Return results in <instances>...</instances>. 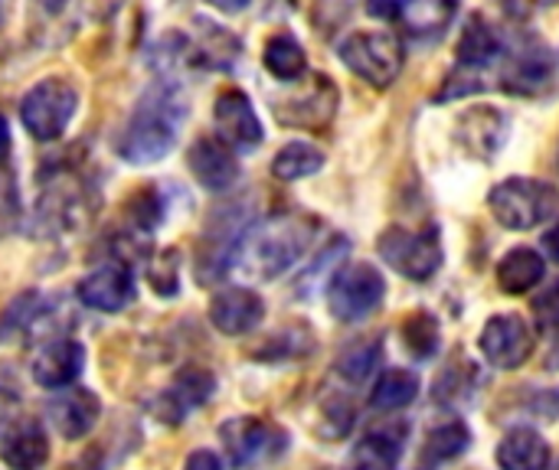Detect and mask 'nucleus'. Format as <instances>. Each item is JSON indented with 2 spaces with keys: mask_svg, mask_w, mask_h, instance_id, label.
Segmentation results:
<instances>
[{
  "mask_svg": "<svg viewBox=\"0 0 559 470\" xmlns=\"http://www.w3.org/2000/svg\"><path fill=\"white\" fill-rule=\"evenodd\" d=\"M318 229L321 222L308 213H278L259 219L242 232L229 268L239 272L246 281L282 278L288 268H295L305 258Z\"/></svg>",
  "mask_w": 559,
  "mask_h": 470,
  "instance_id": "nucleus-1",
  "label": "nucleus"
},
{
  "mask_svg": "<svg viewBox=\"0 0 559 470\" xmlns=\"http://www.w3.org/2000/svg\"><path fill=\"white\" fill-rule=\"evenodd\" d=\"M187 121V101L180 88L167 79L154 82L134 105L124 134L118 141V154L128 164H154L167 157L177 144V134Z\"/></svg>",
  "mask_w": 559,
  "mask_h": 470,
  "instance_id": "nucleus-2",
  "label": "nucleus"
},
{
  "mask_svg": "<svg viewBox=\"0 0 559 470\" xmlns=\"http://www.w3.org/2000/svg\"><path fill=\"white\" fill-rule=\"evenodd\" d=\"M491 216L508 226V229H534L544 226L559 213V190L544 180H527V177H511L498 183L488 196Z\"/></svg>",
  "mask_w": 559,
  "mask_h": 470,
  "instance_id": "nucleus-3",
  "label": "nucleus"
},
{
  "mask_svg": "<svg viewBox=\"0 0 559 470\" xmlns=\"http://www.w3.org/2000/svg\"><path fill=\"white\" fill-rule=\"evenodd\" d=\"M341 62L373 88H390L403 72V43L393 33H350L337 43Z\"/></svg>",
  "mask_w": 559,
  "mask_h": 470,
  "instance_id": "nucleus-4",
  "label": "nucleus"
},
{
  "mask_svg": "<svg viewBox=\"0 0 559 470\" xmlns=\"http://www.w3.org/2000/svg\"><path fill=\"white\" fill-rule=\"evenodd\" d=\"M386 298V281L370 262H347L328 281V308L341 324L367 321Z\"/></svg>",
  "mask_w": 559,
  "mask_h": 470,
  "instance_id": "nucleus-5",
  "label": "nucleus"
},
{
  "mask_svg": "<svg viewBox=\"0 0 559 470\" xmlns=\"http://www.w3.org/2000/svg\"><path fill=\"white\" fill-rule=\"evenodd\" d=\"M377 252L393 272H400L409 281H429L442 268V239H439V229H429V226L419 232L390 226L377 239Z\"/></svg>",
  "mask_w": 559,
  "mask_h": 470,
  "instance_id": "nucleus-6",
  "label": "nucleus"
},
{
  "mask_svg": "<svg viewBox=\"0 0 559 470\" xmlns=\"http://www.w3.org/2000/svg\"><path fill=\"white\" fill-rule=\"evenodd\" d=\"M75 108H79V92L66 79H43L23 95L20 118L36 141H56L69 128Z\"/></svg>",
  "mask_w": 559,
  "mask_h": 470,
  "instance_id": "nucleus-7",
  "label": "nucleus"
},
{
  "mask_svg": "<svg viewBox=\"0 0 559 470\" xmlns=\"http://www.w3.org/2000/svg\"><path fill=\"white\" fill-rule=\"evenodd\" d=\"M219 438H223V448L229 455V465L236 470L262 468L288 448V435L278 425L255 419V415L229 419L219 429Z\"/></svg>",
  "mask_w": 559,
  "mask_h": 470,
  "instance_id": "nucleus-8",
  "label": "nucleus"
},
{
  "mask_svg": "<svg viewBox=\"0 0 559 470\" xmlns=\"http://www.w3.org/2000/svg\"><path fill=\"white\" fill-rule=\"evenodd\" d=\"M481 357L498 370H521L534 357V330L521 314H495L481 337Z\"/></svg>",
  "mask_w": 559,
  "mask_h": 470,
  "instance_id": "nucleus-9",
  "label": "nucleus"
},
{
  "mask_svg": "<svg viewBox=\"0 0 559 470\" xmlns=\"http://www.w3.org/2000/svg\"><path fill=\"white\" fill-rule=\"evenodd\" d=\"M213 389H216V376L210 370H203V366H183L170 379V386L151 402V409H154V415L164 425H180L193 409H200L203 402H210Z\"/></svg>",
  "mask_w": 559,
  "mask_h": 470,
  "instance_id": "nucleus-10",
  "label": "nucleus"
},
{
  "mask_svg": "<svg viewBox=\"0 0 559 470\" xmlns=\"http://www.w3.org/2000/svg\"><path fill=\"white\" fill-rule=\"evenodd\" d=\"M75 298L92 311H124L134 301V275L124 262H105L75 285Z\"/></svg>",
  "mask_w": 559,
  "mask_h": 470,
  "instance_id": "nucleus-11",
  "label": "nucleus"
},
{
  "mask_svg": "<svg viewBox=\"0 0 559 470\" xmlns=\"http://www.w3.org/2000/svg\"><path fill=\"white\" fill-rule=\"evenodd\" d=\"M213 121L219 131V141L229 144L233 150H252L262 144V121L252 108V101L239 88L219 92L213 105Z\"/></svg>",
  "mask_w": 559,
  "mask_h": 470,
  "instance_id": "nucleus-12",
  "label": "nucleus"
},
{
  "mask_svg": "<svg viewBox=\"0 0 559 470\" xmlns=\"http://www.w3.org/2000/svg\"><path fill=\"white\" fill-rule=\"evenodd\" d=\"M82 366H85V347L69 337H52L36 350L29 373L36 386L56 393V389H69L82 376Z\"/></svg>",
  "mask_w": 559,
  "mask_h": 470,
  "instance_id": "nucleus-13",
  "label": "nucleus"
},
{
  "mask_svg": "<svg viewBox=\"0 0 559 470\" xmlns=\"http://www.w3.org/2000/svg\"><path fill=\"white\" fill-rule=\"evenodd\" d=\"M334 111H337V88L328 75H311V85L305 88V95H295L275 105V115L282 124L311 128V131L328 128Z\"/></svg>",
  "mask_w": 559,
  "mask_h": 470,
  "instance_id": "nucleus-14",
  "label": "nucleus"
},
{
  "mask_svg": "<svg viewBox=\"0 0 559 470\" xmlns=\"http://www.w3.org/2000/svg\"><path fill=\"white\" fill-rule=\"evenodd\" d=\"M265 317V301L252 288H223L210 301V321L226 337L252 334Z\"/></svg>",
  "mask_w": 559,
  "mask_h": 470,
  "instance_id": "nucleus-15",
  "label": "nucleus"
},
{
  "mask_svg": "<svg viewBox=\"0 0 559 470\" xmlns=\"http://www.w3.org/2000/svg\"><path fill=\"white\" fill-rule=\"evenodd\" d=\"M187 164H190V173L197 177V183L210 193H226L239 180V160H236L233 147L223 144L219 137H200L190 147Z\"/></svg>",
  "mask_w": 559,
  "mask_h": 470,
  "instance_id": "nucleus-16",
  "label": "nucleus"
},
{
  "mask_svg": "<svg viewBox=\"0 0 559 470\" xmlns=\"http://www.w3.org/2000/svg\"><path fill=\"white\" fill-rule=\"evenodd\" d=\"M0 461L10 470H39L49 461V435L36 419H13L0 435Z\"/></svg>",
  "mask_w": 559,
  "mask_h": 470,
  "instance_id": "nucleus-17",
  "label": "nucleus"
},
{
  "mask_svg": "<svg viewBox=\"0 0 559 470\" xmlns=\"http://www.w3.org/2000/svg\"><path fill=\"white\" fill-rule=\"evenodd\" d=\"M102 419V402L95 393L88 389H66V393H56L49 399V422L56 425V432L66 438V442H79L85 438Z\"/></svg>",
  "mask_w": 559,
  "mask_h": 470,
  "instance_id": "nucleus-18",
  "label": "nucleus"
},
{
  "mask_svg": "<svg viewBox=\"0 0 559 470\" xmlns=\"http://www.w3.org/2000/svg\"><path fill=\"white\" fill-rule=\"evenodd\" d=\"M406 422H386L373 432H367L350 458H347V470H396L400 458H403V442H406Z\"/></svg>",
  "mask_w": 559,
  "mask_h": 470,
  "instance_id": "nucleus-19",
  "label": "nucleus"
},
{
  "mask_svg": "<svg viewBox=\"0 0 559 470\" xmlns=\"http://www.w3.org/2000/svg\"><path fill=\"white\" fill-rule=\"evenodd\" d=\"M508 137V118L498 111V108H472L462 115L459 121V141L475 154V157H485V160H495V154L501 150Z\"/></svg>",
  "mask_w": 559,
  "mask_h": 470,
  "instance_id": "nucleus-20",
  "label": "nucleus"
},
{
  "mask_svg": "<svg viewBox=\"0 0 559 470\" xmlns=\"http://www.w3.org/2000/svg\"><path fill=\"white\" fill-rule=\"evenodd\" d=\"M498 465L504 470H550V445L527 425L511 429L498 445Z\"/></svg>",
  "mask_w": 559,
  "mask_h": 470,
  "instance_id": "nucleus-21",
  "label": "nucleus"
},
{
  "mask_svg": "<svg viewBox=\"0 0 559 470\" xmlns=\"http://www.w3.org/2000/svg\"><path fill=\"white\" fill-rule=\"evenodd\" d=\"M547 275V262L540 258L537 249H511L501 262H498V285L504 294H527L534 291Z\"/></svg>",
  "mask_w": 559,
  "mask_h": 470,
  "instance_id": "nucleus-22",
  "label": "nucleus"
},
{
  "mask_svg": "<svg viewBox=\"0 0 559 470\" xmlns=\"http://www.w3.org/2000/svg\"><path fill=\"white\" fill-rule=\"evenodd\" d=\"M472 445V432L465 422L452 419L445 425H436L429 435H426V445H423V455H419V470H439L445 465H452L455 458H462Z\"/></svg>",
  "mask_w": 559,
  "mask_h": 470,
  "instance_id": "nucleus-23",
  "label": "nucleus"
},
{
  "mask_svg": "<svg viewBox=\"0 0 559 470\" xmlns=\"http://www.w3.org/2000/svg\"><path fill=\"white\" fill-rule=\"evenodd\" d=\"M501 52H504V49H501L498 33H495L478 13L468 16L465 26H462V36H459V62H462V69H485V65H491Z\"/></svg>",
  "mask_w": 559,
  "mask_h": 470,
  "instance_id": "nucleus-24",
  "label": "nucleus"
},
{
  "mask_svg": "<svg viewBox=\"0 0 559 470\" xmlns=\"http://www.w3.org/2000/svg\"><path fill=\"white\" fill-rule=\"evenodd\" d=\"M416 396H419V376L413 370H386L370 393V406L377 412H400L413 406Z\"/></svg>",
  "mask_w": 559,
  "mask_h": 470,
  "instance_id": "nucleus-25",
  "label": "nucleus"
},
{
  "mask_svg": "<svg viewBox=\"0 0 559 470\" xmlns=\"http://www.w3.org/2000/svg\"><path fill=\"white\" fill-rule=\"evenodd\" d=\"M265 69L278 79V82H295L305 75L308 69V56L301 49V43L292 36V33H275L269 43H265Z\"/></svg>",
  "mask_w": 559,
  "mask_h": 470,
  "instance_id": "nucleus-26",
  "label": "nucleus"
},
{
  "mask_svg": "<svg viewBox=\"0 0 559 470\" xmlns=\"http://www.w3.org/2000/svg\"><path fill=\"white\" fill-rule=\"evenodd\" d=\"M321 167H324V150L314 147V144H308V141H292V144H285V147L275 154V160H272L275 180H285V183L301 180V177H311V173H318Z\"/></svg>",
  "mask_w": 559,
  "mask_h": 470,
  "instance_id": "nucleus-27",
  "label": "nucleus"
},
{
  "mask_svg": "<svg viewBox=\"0 0 559 470\" xmlns=\"http://www.w3.org/2000/svg\"><path fill=\"white\" fill-rule=\"evenodd\" d=\"M400 337H403V347L409 350L413 360H432L439 353V321L426 311H413L403 327H400Z\"/></svg>",
  "mask_w": 559,
  "mask_h": 470,
  "instance_id": "nucleus-28",
  "label": "nucleus"
},
{
  "mask_svg": "<svg viewBox=\"0 0 559 470\" xmlns=\"http://www.w3.org/2000/svg\"><path fill=\"white\" fill-rule=\"evenodd\" d=\"M377 360H380V340H360L337 357V373L347 383H360L373 373Z\"/></svg>",
  "mask_w": 559,
  "mask_h": 470,
  "instance_id": "nucleus-29",
  "label": "nucleus"
},
{
  "mask_svg": "<svg viewBox=\"0 0 559 470\" xmlns=\"http://www.w3.org/2000/svg\"><path fill=\"white\" fill-rule=\"evenodd\" d=\"M147 281L160 298H174L180 291V252L177 249L157 252L147 265Z\"/></svg>",
  "mask_w": 559,
  "mask_h": 470,
  "instance_id": "nucleus-30",
  "label": "nucleus"
},
{
  "mask_svg": "<svg viewBox=\"0 0 559 470\" xmlns=\"http://www.w3.org/2000/svg\"><path fill=\"white\" fill-rule=\"evenodd\" d=\"M124 209H128V219L134 222L138 232H151V229H157L160 219H164V200H160V193H157L154 186L138 190V193L128 200Z\"/></svg>",
  "mask_w": 559,
  "mask_h": 470,
  "instance_id": "nucleus-31",
  "label": "nucleus"
},
{
  "mask_svg": "<svg viewBox=\"0 0 559 470\" xmlns=\"http://www.w3.org/2000/svg\"><path fill=\"white\" fill-rule=\"evenodd\" d=\"M534 314H537V324L550 334H559V281L550 285L537 301H534Z\"/></svg>",
  "mask_w": 559,
  "mask_h": 470,
  "instance_id": "nucleus-32",
  "label": "nucleus"
},
{
  "mask_svg": "<svg viewBox=\"0 0 559 470\" xmlns=\"http://www.w3.org/2000/svg\"><path fill=\"white\" fill-rule=\"evenodd\" d=\"M16 213H20V203H16L13 177L0 167V236L16 222Z\"/></svg>",
  "mask_w": 559,
  "mask_h": 470,
  "instance_id": "nucleus-33",
  "label": "nucleus"
},
{
  "mask_svg": "<svg viewBox=\"0 0 559 470\" xmlns=\"http://www.w3.org/2000/svg\"><path fill=\"white\" fill-rule=\"evenodd\" d=\"M413 3H416V0H370L367 10H370V16H377V20H400V16L409 13Z\"/></svg>",
  "mask_w": 559,
  "mask_h": 470,
  "instance_id": "nucleus-34",
  "label": "nucleus"
},
{
  "mask_svg": "<svg viewBox=\"0 0 559 470\" xmlns=\"http://www.w3.org/2000/svg\"><path fill=\"white\" fill-rule=\"evenodd\" d=\"M16 409H20V399L10 393V389H3L0 386V435L7 432V425L16 419Z\"/></svg>",
  "mask_w": 559,
  "mask_h": 470,
  "instance_id": "nucleus-35",
  "label": "nucleus"
},
{
  "mask_svg": "<svg viewBox=\"0 0 559 470\" xmlns=\"http://www.w3.org/2000/svg\"><path fill=\"white\" fill-rule=\"evenodd\" d=\"M118 7H121V0H79V13L95 16V20H102V16H108V13H115Z\"/></svg>",
  "mask_w": 559,
  "mask_h": 470,
  "instance_id": "nucleus-36",
  "label": "nucleus"
},
{
  "mask_svg": "<svg viewBox=\"0 0 559 470\" xmlns=\"http://www.w3.org/2000/svg\"><path fill=\"white\" fill-rule=\"evenodd\" d=\"M183 470H223V461H219L213 451H193V455L183 461Z\"/></svg>",
  "mask_w": 559,
  "mask_h": 470,
  "instance_id": "nucleus-37",
  "label": "nucleus"
},
{
  "mask_svg": "<svg viewBox=\"0 0 559 470\" xmlns=\"http://www.w3.org/2000/svg\"><path fill=\"white\" fill-rule=\"evenodd\" d=\"M216 10H223V13H239V10H246L252 0H210Z\"/></svg>",
  "mask_w": 559,
  "mask_h": 470,
  "instance_id": "nucleus-38",
  "label": "nucleus"
},
{
  "mask_svg": "<svg viewBox=\"0 0 559 470\" xmlns=\"http://www.w3.org/2000/svg\"><path fill=\"white\" fill-rule=\"evenodd\" d=\"M544 245H547V252H550V258L559 262V222L544 236Z\"/></svg>",
  "mask_w": 559,
  "mask_h": 470,
  "instance_id": "nucleus-39",
  "label": "nucleus"
},
{
  "mask_svg": "<svg viewBox=\"0 0 559 470\" xmlns=\"http://www.w3.org/2000/svg\"><path fill=\"white\" fill-rule=\"evenodd\" d=\"M7 150H10V128H7V118L0 115V164L7 157Z\"/></svg>",
  "mask_w": 559,
  "mask_h": 470,
  "instance_id": "nucleus-40",
  "label": "nucleus"
},
{
  "mask_svg": "<svg viewBox=\"0 0 559 470\" xmlns=\"http://www.w3.org/2000/svg\"><path fill=\"white\" fill-rule=\"evenodd\" d=\"M534 3H540V7H554V3H559V0H534Z\"/></svg>",
  "mask_w": 559,
  "mask_h": 470,
  "instance_id": "nucleus-41",
  "label": "nucleus"
}]
</instances>
